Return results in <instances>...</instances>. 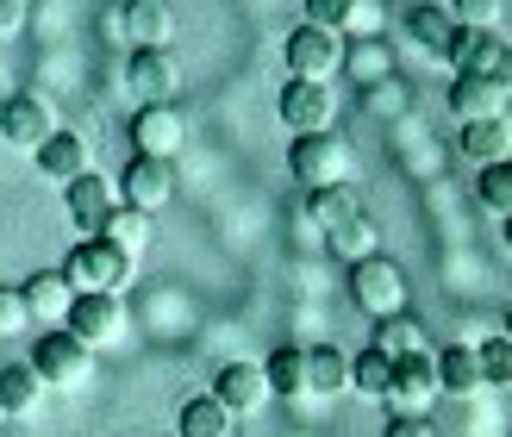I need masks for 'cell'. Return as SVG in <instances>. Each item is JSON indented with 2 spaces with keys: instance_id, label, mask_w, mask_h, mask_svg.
I'll list each match as a JSON object with an SVG mask.
<instances>
[{
  "instance_id": "6da1fadb",
  "label": "cell",
  "mask_w": 512,
  "mask_h": 437,
  "mask_svg": "<svg viewBox=\"0 0 512 437\" xmlns=\"http://www.w3.org/2000/svg\"><path fill=\"white\" fill-rule=\"evenodd\" d=\"M132 263H138V256H125L119 244L82 238V244L63 256V281H69L75 294H119L125 281H132Z\"/></svg>"
},
{
  "instance_id": "7a4b0ae2",
  "label": "cell",
  "mask_w": 512,
  "mask_h": 437,
  "mask_svg": "<svg viewBox=\"0 0 512 437\" xmlns=\"http://www.w3.org/2000/svg\"><path fill=\"white\" fill-rule=\"evenodd\" d=\"M350 300L363 306L375 325L406 313V269L394 263V256H381V250L363 256V263H350Z\"/></svg>"
},
{
  "instance_id": "3957f363",
  "label": "cell",
  "mask_w": 512,
  "mask_h": 437,
  "mask_svg": "<svg viewBox=\"0 0 512 437\" xmlns=\"http://www.w3.org/2000/svg\"><path fill=\"white\" fill-rule=\"evenodd\" d=\"M32 375L44 381V388H88L94 381V350L82 338H69V331H38L32 344Z\"/></svg>"
},
{
  "instance_id": "277c9868",
  "label": "cell",
  "mask_w": 512,
  "mask_h": 437,
  "mask_svg": "<svg viewBox=\"0 0 512 437\" xmlns=\"http://www.w3.org/2000/svg\"><path fill=\"white\" fill-rule=\"evenodd\" d=\"M288 169H294V182H306V194L313 188H344L350 182V144L331 138V132L294 138L288 144Z\"/></svg>"
},
{
  "instance_id": "5b68a950",
  "label": "cell",
  "mask_w": 512,
  "mask_h": 437,
  "mask_svg": "<svg viewBox=\"0 0 512 437\" xmlns=\"http://www.w3.org/2000/svg\"><path fill=\"white\" fill-rule=\"evenodd\" d=\"M0 138L13 150H44L57 138V107H50V94H38V88L7 94V107H0Z\"/></svg>"
},
{
  "instance_id": "8992f818",
  "label": "cell",
  "mask_w": 512,
  "mask_h": 437,
  "mask_svg": "<svg viewBox=\"0 0 512 437\" xmlns=\"http://www.w3.org/2000/svg\"><path fill=\"white\" fill-rule=\"evenodd\" d=\"M288 69L294 82H331V75L344 69V38L338 32H319V25H300V32H288Z\"/></svg>"
},
{
  "instance_id": "52a82bcc",
  "label": "cell",
  "mask_w": 512,
  "mask_h": 437,
  "mask_svg": "<svg viewBox=\"0 0 512 437\" xmlns=\"http://www.w3.org/2000/svg\"><path fill=\"white\" fill-rule=\"evenodd\" d=\"M63 213H69V225L82 231V238H100L107 231V219L119 213V188L107 182V175H75V182L63 188Z\"/></svg>"
},
{
  "instance_id": "ba28073f",
  "label": "cell",
  "mask_w": 512,
  "mask_h": 437,
  "mask_svg": "<svg viewBox=\"0 0 512 437\" xmlns=\"http://www.w3.org/2000/svg\"><path fill=\"white\" fill-rule=\"evenodd\" d=\"M63 325H69V338H82L88 350H107V344L125 338V306H119V294H75Z\"/></svg>"
},
{
  "instance_id": "9c48e42d",
  "label": "cell",
  "mask_w": 512,
  "mask_h": 437,
  "mask_svg": "<svg viewBox=\"0 0 512 437\" xmlns=\"http://www.w3.org/2000/svg\"><path fill=\"white\" fill-rule=\"evenodd\" d=\"M125 88L138 94V107H175V88H182V63L175 50H132V69H125Z\"/></svg>"
},
{
  "instance_id": "30bf717a",
  "label": "cell",
  "mask_w": 512,
  "mask_h": 437,
  "mask_svg": "<svg viewBox=\"0 0 512 437\" xmlns=\"http://www.w3.org/2000/svg\"><path fill=\"white\" fill-rule=\"evenodd\" d=\"M444 57H450L456 75H481V82H506L512 88V50L500 44V32H456Z\"/></svg>"
},
{
  "instance_id": "8fae6325",
  "label": "cell",
  "mask_w": 512,
  "mask_h": 437,
  "mask_svg": "<svg viewBox=\"0 0 512 437\" xmlns=\"http://www.w3.org/2000/svg\"><path fill=\"white\" fill-rule=\"evenodd\" d=\"M281 125L300 138H313V132H331V113H338V88L331 82H288L281 88Z\"/></svg>"
},
{
  "instance_id": "7c38bea8",
  "label": "cell",
  "mask_w": 512,
  "mask_h": 437,
  "mask_svg": "<svg viewBox=\"0 0 512 437\" xmlns=\"http://www.w3.org/2000/svg\"><path fill=\"white\" fill-rule=\"evenodd\" d=\"M438 400V363H431V350L419 356H400L394 363V388H388V406L406 419H425V406Z\"/></svg>"
},
{
  "instance_id": "4fadbf2b",
  "label": "cell",
  "mask_w": 512,
  "mask_h": 437,
  "mask_svg": "<svg viewBox=\"0 0 512 437\" xmlns=\"http://www.w3.org/2000/svg\"><path fill=\"white\" fill-rule=\"evenodd\" d=\"M119 207H138V213H157L163 200L175 194V163H157V157H132L119 175Z\"/></svg>"
},
{
  "instance_id": "5bb4252c",
  "label": "cell",
  "mask_w": 512,
  "mask_h": 437,
  "mask_svg": "<svg viewBox=\"0 0 512 437\" xmlns=\"http://www.w3.org/2000/svg\"><path fill=\"white\" fill-rule=\"evenodd\" d=\"M213 400H219L232 419H244V413H263V406H269L263 363H225V369L213 375Z\"/></svg>"
},
{
  "instance_id": "9a60e30c",
  "label": "cell",
  "mask_w": 512,
  "mask_h": 437,
  "mask_svg": "<svg viewBox=\"0 0 512 437\" xmlns=\"http://www.w3.org/2000/svg\"><path fill=\"white\" fill-rule=\"evenodd\" d=\"M182 113L175 107H138L132 113V150L138 157H157V163H175V150H182Z\"/></svg>"
},
{
  "instance_id": "2e32d148",
  "label": "cell",
  "mask_w": 512,
  "mask_h": 437,
  "mask_svg": "<svg viewBox=\"0 0 512 437\" xmlns=\"http://www.w3.org/2000/svg\"><path fill=\"white\" fill-rule=\"evenodd\" d=\"M506 100H512L506 82H481V75H456V82H450V113L463 119V125L506 119Z\"/></svg>"
},
{
  "instance_id": "e0dca14e",
  "label": "cell",
  "mask_w": 512,
  "mask_h": 437,
  "mask_svg": "<svg viewBox=\"0 0 512 437\" xmlns=\"http://www.w3.org/2000/svg\"><path fill=\"white\" fill-rule=\"evenodd\" d=\"M19 300H25V313H32L38 325H63V319H69V300H75V288L63 281V269H38V275H25Z\"/></svg>"
},
{
  "instance_id": "ac0fdd59",
  "label": "cell",
  "mask_w": 512,
  "mask_h": 437,
  "mask_svg": "<svg viewBox=\"0 0 512 437\" xmlns=\"http://www.w3.org/2000/svg\"><path fill=\"white\" fill-rule=\"evenodd\" d=\"M431 363H438V394H450V400H469V394L488 388L475 344H444V350H431Z\"/></svg>"
},
{
  "instance_id": "d6986e66",
  "label": "cell",
  "mask_w": 512,
  "mask_h": 437,
  "mask_svg": "<svg viewBox=\"0 0 512 437\" xmlns=\"http://www.w3.org/2000/svg\"><path fill=\"white\" fill-rule=\"evenodd\" d=\"M113 38H132L138 50H163L169 44V7L163 0H125Z\"/></svg>"
},
{
  "instance_id": "ffe728a7",
  "label": "cell",
  "mask_w": 512,
  "mask_h": 437,
  "mask_svg": "<svg viewBox=\"0 0 512 437\" xmlns=\"http://www.w3.org/2000/svg\"><path fill=\"white\" fill-rule=\"evenodd\" d=\"M32 157H38V175H44V182H63V188H69L75 175H88V138L57 132L44 150H32Z\"/></svg>"
},
{
  "instance_id": "44dd1931",
  "label": "cell",
  "mask_w": 512,
  "mask_h": 437,
  "mask_svg": "<svg viewBox=\"0 0 512 437\" xmlns=\"http://www.w3.org/2000/svg\"><path fill=\"white\" fill-rule=\"evenodd\" d=\"M344 388H350V356L338 344H313V350H306V394L331 400V394H344Z\"/></svg>"
},
{
  "instance_id": "7402d4cb",
  "label": "cell",
  "mask_w": 512,
  "mask_h": 437,
  "mask_svg": "<svg viewBox=\"0 0 512 437\" xmlns=\"http://www.w3.org/2000/svg\"><path fill=\"white\" fill-rule=\"evenodd\" d=\"M463 157H469L475 169L506 163V157H512V119H481V125H463Z\"/></svg>"
},
{
  "instance_id": "603a6c76",
  "label": "cell",
  "mask_w": 512,
  "mask_h": 437,
  "mask_svg": "<svg viewBox=\"0 0 512 437\" xmlns=\"http://www.w3.org/2000/svg\"><path fill=\"white\" fill-rule=\"evenodd\" d=\"M44 400V381L32 375V363H7L0 369V413L7 419H32Z\"/></svg>"
},
{
  "instance_id": "cb8c5ba5",
  "label": "cell",
  "mask_w": 512,
  "mask_h": 437,
  "mask_svg": "<svg viewBox=\"0 0 512 437\" xmlns=\"http://www.w3.org/2000/svg\"><path fill=\"white\" fill-rule=\"evenodd\" d=\"M306 219H313L325 238H331V231H344L350 219H363V207H356L350 182H344V188H313V194H306Z\"/></svg>"
},
{
  "instance_id": "d4e9b609",
  "label": "cell",
  "mask_w": 512,
  "mask_h": 437,
  "mask_svg": "<svg viewBox=\"0 0 512 437\" xmlns=\"http://www.w3.org/2000/svg\"><path fill=\"white\" fill-rule=\"evenodd\" d=\"M406 38H413L425 57H444L450 38H456V19L444 7H413V13H406Z\"/></svg>"
},
{
  "instance_id": "484cf974",
  "label": "cell",
  "mask_w": 512,
  "mask_h": 437,
  "mask_svg": "<svg viewBox=\"0 0 512 437\" xmlns=\"http://www.w3.org/2000/svg\"><path fill=\"white\" fill-rule=\"evenodd\" d=\"M263 381H269V394L300 400V394H306V350H300V344H281L269 363H263Z\"/></svg>"
},
{
  "instance_id": "4316f807",
  "label": "cell",
  "mask_w": 512,
  "mask_h": 437,
  "mask_svg": "<svg viewBox=\"0 0 512 437\" xmlns=\"http://www.w3.org/2000/svg\"><path fill=\"white\" fill-rule=\"evenodd\" d=\"M232 413H225V406L213 400V394H194L188 406H182V419H175V431L182 437H232Z\"/></svg>"
},
{
  "instance_id": "83f0119b",
  "label": "cell",
  "mask_w": 512,
  "mask_h": 437,
  "mask_svg": "<svg viewBox=\"0 0 512 437\" xmlns=\"http://www.w3.org/2000/svg\"><path fill=\"white\" fill-rule=\"evenodd\" d=\"M375 350L388 356V363H400V356H419V350H425V325H419L413 313L381 319V325H375Z\"/></svg>"
},
{
  "instance_id": "f1b7e54d",
  "label": "cell",
  "mask_w": 512,
  "mask_h": 437,
  "mask_svg": "<svg viewBox=\"0 0 512 437\" xmlns=\"http://www.w3.org/2000/svg\"><path fill=\"white\" fill-rule=\"evenodd\" d=\"M350 388L363 394V400H388V388H394V363L369 344L363 356H350Z\"/></svg>"
},
{
  "instance_id": "f546056e",
  "label": "cell",
  "mask_w": 512,
  "mask_h": 437,
  "mask_svg": "<svg viewBox=\"0 0 512 437\" xmlns=\"http://www.w3.org/2000/svg\"><path fill=\"white\" fill-rule=\"evenodd\" d=\"M107 244H119L125 256H138L144 244H150V213H138V207H119L113 219H107V231H100Z\"/></svg>"
},
{
  "instance_id": "4dcf8cb0",
  "label": "cell",
  "mask_w": 512,
  "mask_h": 437,
  "mask_svg": "<svg viewBox=\"0 0 512 437\" xmlns=\"http://www.w3.org/2000/svg\"><path fill=\"white\" fill-rule=\"evenodd\" d=\"M475 200H481V207H488V213H512V157L506 163H488V169H481L475 175Z\"/></svg>"
},
{
  "instance_id": "1f68e13d",
  "label": "cell",
  "mask_w": 512,
  "mask_h": 437,
  "mask_svg": "<svg viewBox=\"0 0 512 437\" xmlns=\"http://www.w3.org/2000/svg\"><path fill=\"white\" fill-rule=\"evenodd\" d=\"M331 256H344V263H363V256H375V225L369 219H350L344 231H331Z\"/></svg>"
},
{
  "instance_id": "d6a6232c",
  "label": "cell",
  "mask_w": 512,
  "mask_h": 437,
  "mask_svg": "<svg viewBox=\"0 0 512 437\" xmlns=\"http://www.w3.org/2000/svg\"><path fill=\"white\" fill-rule=\"evenodd\" d=\"M500 0H450V19H456V32H494L500 25Z\"/></svg>"
},
{
  "instance_id": "836d02e7",
  "label": "cell",
  "mask_w": 512,
  "mask_h": 437,
  "mask_svg": "<svg viewBox=\"0 0 512 437\" xmlns=\"http://www.w3.org/2000/svg\"><path fill=\"white\" fill-rule=\"evenodd\" d=\"M475 356H481V381H488V388H512V344L506 338L475 344Z\"/></svg>"
},
{
  "instance_id": "e575fe53",
  "label": "cell",
  "mask_w": 512,
  "mask_h": 437,
  "mask_svg": "<svg viewBox=\"0 0 512 437\" xmlns=\"http://www.w3.org/2000/svg\"><path fill=\"white\" fill-rule=\"evenodd\" d=\"M363 0H306V25H319V32H350V19Z\"/></svg>"
},
{
  "instance_id": "d590c367",
  "label": "cell",
  "mask_w": 512,
  "mask_h": 437,
  "mask_svg": "<svg viewBox=\"0 0 512 437\" xmlns=\"http://www.w3.org/2000/svg\"><path fill=\"white\" fill-rule=\"evenodd\" d=\"M25 325H32V313H25L19 288H0V338H19Z\"/></svg>"
},
{
  "instance_id": "8d00e7d4",
  "label": "cell",
  "mask_w": 512,
  "mask_h": 437,
  "mask_svg": "<svg viewBox=\"0 0 512 437\" xmlns=\"http://www.w3.org/2000/svg\"><path fill=\"white\" fill-rule=\"evenodd\" d=\"M350 69H356V75H363V82L375 88L381 75H388V50H381V44H363V50H356V57H350Z\"/></svg>"
},
{
  "instance_id": "74e56055",
  "label": "cell",
  "mask_w": 512,
  "mask_h": 437,
  "mask_svg": "<svg viewBox=\"0 0 512 437\" xmlns=\"http://www.w3.org/2000/svg\"><path fill=\"white\" fill-rule=\"evenodd\" d=\"M381 437H438V431H431V419H406V413H394V425L381 431Z\"/></svg>"
},
{
  "instance_id": "f35d334b",
  "label": "cell",
  "mask_w": 512,
  "mask_h": 437,
  "mask_svg": "<svg viewBox=\"0 0 512 437\" xmlns=\"http://www.w3.org/2000/svg\"><path fill=\"white\" fill-rule=\"evenodd\" d=\"M25 25V0H0V38H13Z\"/></svg>"
},
{
  "instance_id": "ab89813d",
  "label": "cell",
  "mask_w": 512,
  "mask_h": 437,
  "mask_svg": "<svg viewBox=\"0 0 512 437\" xmlns=\"http://www.w3.org/2000/svg\"><path fill=\"white\" fill-rule=\"evenodd\" d=\"M500 238H506V250H512V213H506V231H500Z\"/></svg>"
},
{
  "instance_id": "60d3db41",
  "label": "cell",
  "mask_w": 512,
  "mask_h": 437,
  "mask_svg": "<svg viewBox=\"0 0 512 437\" xmlns=\"http://www.w3.org/2000/svg\"><path fill=\"white\" fill-rule=\"evenodd\" d=\"M500 338H506V344H512V313H506V331H500Z\"/></svg>"
},
{
  "instance_id": "b9f144b4",
  "label": "cell",
  "mask_w": 512,
  "mask_h": 437,
  "mask_svg": "<svg viewBox=\"0 0 512 437\" xmlns=\"http://www.w3.org/2000/svg\"><path fill=\"white\" fill-rule=\"evenodd\" d=\"M0 107H7V88H0Z\"/></svg>"
},
{
  "instance_id": "7bdbcfd3",
  "label": "cell",
  "mask_w": 512,
  "mask_h": 437,
  "mask_svg": "<svg viewBox=\"0 0 512 437\" xmlns=\"http://www.w3.org/2000/svg\"><path fill=\"white\" fill-rule=\"evenodd\" d=\"M0 419H7V413H0Z\"/></svg>"
}]
</instances>
